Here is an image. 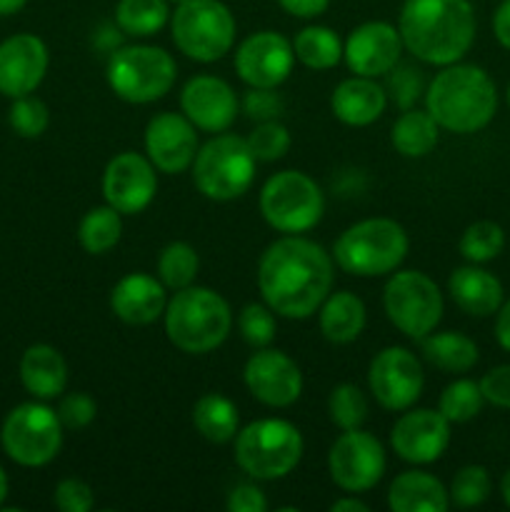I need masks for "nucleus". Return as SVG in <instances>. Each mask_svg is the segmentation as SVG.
Here are the masks:
<instances>
[{
    "label": "nucleus",
    "instance_id": "obj_5",
    "mask_svg": "<svg viewBox=\"0 0 510 512\" xmlns=\"http://www.w3.org/2000/svg\"><path fill=\"white\" fill-rule=\"evenodd\" d=\"M408 233L390 218H368L350 225L335 240V263L355 278H380L398 268L408 255Z\"/></svg>",
    "mask_w": 510,
    "mask_h": 512
},
{
    "label": "nucleus",
    "instance_id": "obj_31",
    "mask_svg": "<svg viewBox=\"0 0 510 512\" xmlns=\"http://www.w3.org/2000/svg\"><path fill=\"white\" fill-rule=\"evenodd\" d=\"M193 425L210 443H230L238 435V408L230 398L220 393H205L193 405Z\"/></svg>",
    "mask_w": 510,
    "mask_h": 512
},
{
    "label": "nucleus",
    "instance_id": "obj_6",
    "mask_svg": "<svg viewBox=\"0 0 510 512\" xmlns=\"http://www.w3.org/2000/svg\"><path fill=\"white\" fill-rule=\"evenodd\" d=\"M303 458V435L288 420L263 418L235 435V463L255 480H280Z\"/></svg>",
    "mask_w": 510,
    "mask_h": 512
},
{
    "label": "nucleus",
    "instance_id": "obj_56",
    "mask_svg": "<svg viewBox=\"0 0 510 512\" xmlns=\"http://www.w3.org/2000/svg\"><path fill=\"white\" fill-rule=\"evenodd\" d=\"M170 5H180V3H185V0H168Z\"/></svg>",
    "mask_w": 510,
    "mask_h": 512
},
{
    "label": "nucleus",
    "instance_id": "obj_38",
    "mask_svg": "<svg viewBox=\"0 0 510 512\" xmlns=\"http://www.w3.org/2000/svg\"><path fill=\"white\" fill-rule=\"evenodd\" d=\"M328 413L333 425H338L343 433L345 430H358L368 420V400L358 385L343 383L330 393Z\"/></svg>",
    "mask_w": 510,
    "mask_h": 512
},
{
    "label": "nucleus",
    "instance_id": "obj_54",
    "mask_svg": "<svg viewBox=\"0 0 510 512\" xmlns=\"http://www.w3.org/2000/svg\"><path fill=\"white\" fill-rule=\"evenodd\" d=\"M500 495H503L505 505L510 508V470L503 475V480H500Z\"/></svg>",
    "mask_w": 510,
    "mask_h": 512
},
{
    "label": "nucleus",
    "instance_id": "obj_10",
    "mask_svg": "<svg viewBox=\"0 0 510 512\" xmlns=\"http://www.w3.org/2000/svg\"><path fill=\"white\" fill-rule=\"evenodd\" d=\"M260 213L278 233H308L325 213L323 190L300 170H280L270 175L260 190Z\"/></svg>",
    "mask_w": 510,
    "mask_h": 512
},
{
    "label": "nucleus",
    "instance_id": "obj_52",
    "mask_svg": "<svg viewBox=\"0 0 510 512\" xmlns=\"http://www.w3.org/2000/svg\"><path fill=\"white\" fill-rule=\"evenodd\" d=\"M330 510L333 512H368L370 508L358 498H343V500H335V503L330 505Z\"/></svg>",
    "mask_w": 510,
    "mask_h": 512
},
{
    "label": "nucleus",
    "instance_id": "obj_22",
    "mask_svg": "<svg viewBox=\"0 0 510 512\" xmlns=\"http://www.w3.org/2000/svg\"><path fill=\"white\" fill-rule=\"evenodd\" d=\"M48 73V48L38 35L20 33L0 43V93L30 95Z\"/></svg>",
    "mask_w": 510,
    "mask_h": 512
},
{
    "label": "nucleus",
    "instance_id": "obj_28",
    "mask_svg": "<svg viewBox=\"0 0 510 512\" xmlns=\"http://www.w3.org/2000/svg\"><path fill=\"white\" fill-rule=\"evenodd\" d=\"M318 323L320 333L325 340L335 345H348L355 338H360L365 328V305L358 295L348 293H333L330 290L328 298L318 308Z\"/></svg>",
    "mask_w": 510,
    "mask_h": 512
},
{
    "label": "nucleus",
    "instance_id": "obj_35",
    "mask_svg": "<svg viewBox=\"0 0 510 512\" xmlns=\"http://www.w3.org/2000/svg\"><path fill=\"white\" fill-rule=\"evenodd\" d=\"M200 258L195 253L193 245L175 240V243L165 245L163 253L158 258V280L168 290H183L195 283L198 278Z\"/></svg>",
    "mask_w": 510,
    "mask_h": 512
},
{
    "label": "nucleus",
    "instance_id": "obj_53",
    "mask_svg": "<svg viewBox=\"0 0 510 512\" xmlns=\"http://www.w3.org/2000/svg\"><path fill=\"white\" fill-rule=\"evenodd\" d=\"M28 0H0V15H15L25 8Z\"/></svg>",
    "mask_w": 510,
    "mask_h": 512
},
{
    "label": "nucleus",
    "instance_id": "obj_55",
    "mask_svg": "<svg viewBox=\"0 0 510 512\" xmlns=\"http://www.w3.org/2000/svg\"><path fill=\"white\" fill-rule=\"evenodd\" d=\"M5 498H8V475L0 468V505L5 503Z\"/></svg>",
    "mask_w": 510,
    "mask_h": 512
},
{
    "label": "nucleus",
    "instance_id": "obj_40",
    "mask_svg": "<svg viewBox=\"0 0 510 512\" xmlns=\"http://www.w3.org/2000/svg\"><path fill=\"white\" fill-rule=\"evenodd\" d=\"M10 128L20 135V138H40L50 125V110L43 100L30 98V95H20L15 98L13 108H10Z\"/></svg>",
    "mask_w": 510,
    "mask_h": 512
},
{
    "label": "nucleus",
    "instance_id": "obj_20",
    "mask_svg": "<svg viewBox=\"0 0 510 512\" xmlns=\"http://www.w3.org/2000/svg\"><path fill=\"white\" fill-rule=\"evenodd\" d=\"M145 153L155 170L178 175L193 168L198 153V133L185 115L160 113L145 128Z\"/></svg>",
    "mask_w": 510,
    "mask_h": 512
},
{
    "label": "nucleus",
    "instance_id": "obj_23",
    "mask_svg": "<svg viewBox=\"0 0 510 512\" xmlns=\"http://www.w3.org/2000/svg\"><path fill=\"white\" fill-rule=\"evenodd\" d=\"M165 285L148 273H130L115 283L110 310L125 325H150L165 313Z\"/></svg>",
    "mask_w": 510,
    "mask_h": 512
},
{
    "label": "nucleus",
    "instance_id": "obj_11",
    "mask_svg": "<svg viewBox=\"0 0 510 512\" xmlns=\"http://www.w3.org/2000/svg\"><path fill=\"white\" fill-rule=\"evenodd\" d=\"M383 308L405 338L423 340L443 318V293L420 270H400L385 285Z\"/></svg>",
    "mask_w": 510,
    "mask_h": 512
},
{
    "label": "nucleus",
    "instance_id": "obj_27",
    "mask_svg": "<svg viewBox=\"0 0 510 512\" xmlns=\"http://www.w3.org/2000/svg\"><path fill=\"white\" fill-rule=\"evenodd\" d=\"M388 508L393 512H445L450 508V495L433 475L408 470L390 483Z\"/></svg>",
    "mask_w": 510,
    "mask_h": 512
},
{
    "label": "nucleus",
    "instance_id": "obj_33",
    "mask_svg": "<svg viewBox=\"0 0 510 512\" xmlns=\"http://www.w3.org/2000/svg\"><path fill=\"white\" fill-rule=\"evenodd\" d=\"M170 20L168 0H118L115 25L133 38H150Z\"/></svg>",
    "mask_w": 510,
    "mask_h": 512
},
{
    "label": "nucleus",
    "instance_id": "obj_32",
    "mask_svg": "<svg viewBox=\"0 0 510 512\" xmlns=\"http://www.w3.org/2000/svg\"><path fill=\"white\" fill-rule=\"evenodd\" d=\"M293 53L305 68L330 70L343 60V43L335 30L325 25H308L295 35Z\"/></svg>",
    "mask_w": 510,
    "mask_h": 512
},
{
    "label": "nucleus",
    "instance_id": "obj_26",
    "mask_svg": "<svg viewBox=\"0 0 510 512\" xmlns=\"http://www.w3.org/2000/svg\"><path fill=\"white\" fill-rule=\"evenodd\" d=\"M20 380L30 395L40 400H53L63 395L68 385V365L53 345H30L20 358Z\"/></svg>",
    "mask_w": 510,
    "mask_h": 512
},
{
    "label": "nucleus",
    "instance_id": "obj_49",
    "mask_svg": "<svg viewBox=\"0 0 510 512\" xmlns=\"http://www.w3.org/2000/svg\"><path fill=\"white\" fill-rule=\"evenodd\" d=\"M280 8L285 10L288 15L300 20H310V18H318L328 10L330 0H278Z\"/></svg>",
    "mask_w": 510,
    "mask_h": 512
},
{
    "label": "nucleus",
    "instance_id": "obj_8",
    "mask_svg": "<svg viewBox=\"0 0 510 512\" xmlns=\"http://www.w3.org/2000/svg\"><path fill=\"white\" fill-rule=\"evenodd\" d=\"M255 155L248 140L238 135H215L203 148H198L193 160L195 188L210 200H235L253 185Z\"/></svg>",
    "mask_w": 510,
    "mask_h": 512
},
{
    "label": "nucleus",
    "instance_id": "obj_13",
    "mask_svg": "<svg viewBox=\"0 0 510 512\" xmlns=\"http://www.w3.org/2000/svg\"><path fill=\"white\" fill-rule=\"evenodd\" d=\"M385 450L375 435L363 430H345L328 453L333 483L345 493H368L385 475Z\"/></svg>",
    "mask_w": 510,
    "mask_h": 512
},
{
    "label": "nucleus",
    "instance_id": "obj_14",
    "mask_svg": "<svg viewBox=\"0 0 510 512\" xmlns=\"http://www.w3.org/2000/svg\"><path fill=\"white\" fill-rule=\"evenodd\" d=\"M423 385V365L413 350L393 345V348L380 350L370 363L368 388L385 410H393V413L410 410L418 403Z\"/></svg>",
    "mask_w": 510,
    "mask_h": 512
},
{
    "label": "nucleus",
    "instance_id": "obj_12",
    "mask_svg": "<svg viewBox=\"0 0 510 512\" xmlns=\"http://www.w3.org/2000/svg\"><path fill=\"white\" fill-rule=\"evenodd\" d=\"M0 443L8 458L23 468H43L60 453L63 423L48 405L23 403L5 418Z\"/></svg>",
    "mask_w": 510,
    "mask_h": 512
},
{
    "label": "nucleus",
    "instance_id": "obj_9",
    "mask_svg": "<svg viewBox=\"0 0 510 512\" xmlns=\"http://www.w3.org/2000/svg\"><path fill=\"white\" fill-rule=\"evenodd\" d=\"M175 48L198 63H215L235 43V18L220 0H185L170 15Z\"/></svg>",
    "mask_w": 510,
    "mask_h": 512
},
{
    "label": "nucleus",
    "instance_id": "obj_34",
    "mask_svg": "<svg viewBox=\"0 0 510 512\" xmlns=\"http://www.w3.org/2000/svg\"><path fill=\"white\" fill-rule=\"evenodd\" d=\"M120 233H123V220L115 208L108 203L88 210L78 225V240L85 253L103 255L118 245Z\"/></svg>",
    "mask_w": 510,
    "mask_h": 512
},
{
    "label": "nucleus",
    "instance_id": "obj_30",
    "mask_svg": "<svg viewBox=\"0 0 510 512\" xmlns=\"http://www.w3.org/2000/svg\"><path fill=\"white\" fill-rule=\"evenodd\" d=\"M438 130L433 115L428 110L408 108L403 110L390 130V143L403 158H425L438 145Z\"/></svg>",
    "mask_w": 510,
    "mask_h": 512
},
{
    "label": "nucleus",
    "instance_id": "obj_21",
    "mask_svg": "<svg viewBox=\"0 0 510 512\" xmlns=\"http://www.w3.org/2000/svg\"><path fill=\"white\" fill-rule=\"evenodd\" d=\"M235 90L215 75H195L180 93V110L185 118L205 133H225L238 118Z\"/></svg>",
    "mask_w": 510,
    "mask_h": 512
},
{
    "label": "nucleus",
    "instance_id": "obj_37",
    "mask_svg": "<svg viewBox=\"0 0 510 512\" xmlns=\"http://www.w3.org/2000/svg\"><path fill=\"white\" fill-rule=\"evenodd\" d=\"M483 403L485 398L480 393V385L475 380L460 378L443 390L438 410L450 423H468L483 410Z\"/></svg>",
    "mask_w": 510,
    "mask_h": 512
},
{
    "label": "nucleus",
    "instance_id": "obj_19",
    "mask_svg": "<svg viewBox=\"0 0 510 512\" xmlns=\"http://www.w3.org/2000/svg\"><path fill=\"white\" fill-rule=\"evenodd\" d=\"M400 53H403L400 30L385 20L358 25L343 45V58L350 73L365 75V78L388 75L400 63Z\"/></svg>",
    "mask_w": 510,
    "mask_h": 512
},
{
    "label": "nucleus",
    "instance_id": "obj_4",
    "mask_svg": "<svg viewBox=\"0 0 510 512\" xmlns=\"http://www.w3.org/2000/svg\"><path fill=\"white\" fill-rule=\"evenodd\" d=\"M165 335L178 350L205 355L220 348L233 328L228 300L210 288L188 285L165 305Z\"/></svg>",
    "mask_w": 510,
    "mask_h": 512
},
{
    "label": "nucleus",
    "instance_id": "obj_51",
    "mask_svg": "<svg viewBox=\"0 0 510 512\" xmlns=\"http://www.w3.org/2000/svg\"><path fill=\"white\" fill-rule=\"evenodd\" d=\"M495 338H498L500 348L510 353V300H505L498 310V318H495Z\"/></svg>",
    "mask_w": 510,
    "mask_h": 512
},
{
    "label": "nucleus",
    "instance_id": "obj_45",
    "mask_svg": "<svg viewBox=\"0 0 510 512\" xmlns=\"http://www.w3.org/2000/svg\"><path fill=\"white\" fill-rule=\"evenodd\" d=\"M283 108V98L275 93V88H250L243 98V113L255 123L278 120Z\"/></svg>",
    "mask_w": 510,
    "mask_h": 512
},
{
    "label": "nucleus",
    "instance_id": "obj_3",
    "mask_svg": "<svg viewBox=\"0 0 510 512\" xmlns=\"http://www.w3.org/2000/svg\"><path fill=\"white\" fill-rule=\"evenodd\" d=\"M425 110L450 133H478L495 118L498 90L478 65H445L425 88Z\"/></svg>",
    "mask_w": 510,
    "mask_h": 512
},
{
    "label": "nucleus",
    "instance_id": "obj_25",
    "mask_svg": "<svg viewBox=\"0 0 510 512\" xmlns=\"http://www.w3.org/2000/svg\"><path fill=\"white\" fill-rule=\"evenodd\" d=\"M448 293L453 303L473 318H488L495 315L503 305V285L488 270L478 265H463L453 270L448 280Z\"/></svg>",
    "mask_w": 510,
    "mask_h": 512
},
{
    "label": "nucleus",
    "instance_id": "obj_1",
    "mask_svg": "<svg viewBox=\"0 0 510 512\" xmlns=\"http://www.w3.org/2000/svg\"><path fill=\"white\" fill-rule=\"evenodd\" d=\"M258 290L273 313L310 318L333 290V258L313 240L285 235L260 258Z\"/></svg>",
    "mask_w": 510,
    "mask_h": 512
},
{
    "label": "nucleus",
    "instance_id": "obj_17",
    "mask_svg": "<svg viewBox=\"0 0 510 512\" xmlns=\"http://www.w3.org/2000/svg\"><path fill=\"white\" fill-rule=\"evenodd\" d=\"M243 380L250 395L268 408H288L303 393V373L295 360L273 348H258L250 355Z\"/></svg>",
    "mask_w": 510,
    "mask_h": 512
},
{
    "label": "nucleus",
    "instance_id": "obj_29",
    "mask_svg": "<svg viewBox=\"0 0 510 512\" xmlns=\"http://www.w3.org/2000/svg\"><path fill=\"white\" fill-rule=\"evenodd\" d=\"M420 353L443 373H468L478 363V345L463 333H430L420 340Z\"/></svg>",
    "mask_w": 510,
    "mask_h": 512
},
{
    "label": "nucleus",
    "instance_id": "obj_39",
    "mask_svg": "<svg viewBox=\"0 0 510 512\" xmlns=\"http://www.w3.org/2000/svg\"><path fill=\"white\" fill-rule=\"evenodd\" d=\"M450 503L458 508H478L490 495V475L483 465H465L450 483Z\"/></svg>",
    "mask_w": 510,
    "mask_h": 512
},
{
    "label": "nucleus",
    "instance_id": "obj_7",
    "mask_svg": "<svg viewBox=\"0 0 510 512\" xmlns=\"http://www.w3.org/2000/svg\"><path fill=\"white\" fill-rule=\"evenodd\" d=\"M178 78L173 55L155 45H120L108 58V85L125 103H155Z\"/></svg>",
    "mask_w": 510,
    "mask_h": 512
},
{
    "label": "nucleus",
    "instance_id": "obj_36",
    "mask_svg": "<svg viewBox=\"0 0 510 512\" xmlns=\"http://www.w3.org/2000/svg\"><path fill=\"white\" fill-rule=\"evenodd\" d=\"M505 248V233L498 223L493 220H478V223L468 225L460 238V255L468 263H490L498 258Z\"/></svg>",
    "mask_w": 510,
    "mask_h": 512
},
{
    "label": "nucleus",
    "instance_id": "obj_16",
    "mask_svg": "<svg viewBox=\"0 0 510 512\" xmlns=\"http://www.w3.org/2000/svg\"><path fill=\"white\" fill-rule=\"evenodd\" d=\"M158 193L155 165L140 153H120L105 165L103 198L120 215H138Z\"/></svg>",
    "mask_w": 510,
    "mask_h": 512
},
{
    "label": "nucleus",
    "instance_id": "obj_24",
    "mask_svg": "<svg viewBox=\"0 0 510 512\" xmlns=\"http://www.w3.org/2000/svg\"><path fill=\"white\" fill-rule=\"evenodd\" d=\"M385 105H388L385 88L375 83V78H365V75L343 80L330 95V108L335 118L353 128L375 123L385 113Z\"/></svg>",
    "mask_w": 510,
    "mask_h": 512
},
{
    "label": "nucleus",
    "instance_id": "obj_47",
    "mask_svg": "<svg viewBox=\"0 0 510 512\" xmlns=\"http://www.w3.org/2000/svg\"><path fill=\"white\" fill-rule=\"evenodd\" d=\"M480 393L495 408H510V365H498L480 378Z\"/></svg>",
    "mask_w": 510,
    "mask_h": 512
},
{
    "label": "nucleus",
    "instance_id": "obj_18",
    "mask_svg": "<svg viewBox=\"0 0 510 512\" xmlns=\"http://www.w3.org/2000/svg\"><path fill=\"white\" fill-rule=\"evenodd\" d=\"M390 445L405 463H435L450 445V420L440 410H410L390 430Z\"/></svg>",
    "mask_w": 510,
    "mask_h": 512
},
{
    "label": "nucleus",
    "instance_id": "obj_41",
    "mask_svg": "<svg viewBox=\"0 0 510 512\" xmlns=\"http://www.w3.org/2000/svg\"><path fill=\"white\" fill-rule=\"evenodd\" d=\"M245 140H248L255 160H263V163L280 160L290 150V133L280 120H265V123H258L253 128V133Z\"/></svg>",
    "mask_w": 510,
    "mask_h": 512
},
{
    "label": "nucleus",
    "instance_id": "obj_44",
    "mask_svg": "<svg viewBox=\"0 0 510 512\" xmlns=\"http://www.w3.org/2000/svg\"><path fill=\"white\" fill-rule=\"evenodd\" d=\"M55 413H58L63 428L83 430L95 420V415H98V405H95V400L90 398L88 393H70L60 400Z\"/></svg>",
    "mask_w": 510,
    "mask_h": 512
},
{
    "label": "nucleus",
    "instance_id": "obj_50",
    "mask_svg": "<svg viewBox=\"0 0 510 512\" xmlns=\"http://www.w3.org/2000/svg\"><path fill=\"white\" fill-rule=\"evenodd\" d=\"M493 33L505 50H510V0H503L493 15Z\"/></svg>",
    "mask_w": 510,
    "mask_h": 512
},
{
    "label": "nucleus",
    "instance_id": "obj_57",
    "mask_svg": "<svg viewBox=\"0 0 510 512\" xmlns=\"http://www.w3.org/2000/svg\"><path fill=\"white\" fill-rule=\"evenodd\" d=\"M508 105H510V85H508Z\"/></svg>",
    "mask_w": 510,
    "mask_h": 512
},
{
    "label": "nucleus",
    "instance_id": "obj_15",
    "mask_svg": "<svg viewBox=\"0 0 510 512\" xmlns=\"http://www.w3.org/2000/svg\"><path fill=\"white\" fill-rule=\"evenodd\" d=\"M293 63V43L275 30H260L235 50V73L250 88H278L293 73Z\"/></svg>",
    "mask_w": 510,
    "mask_h": 512
},
{
    "label": "nucleus",
    "instance_id": "obj_46",
    "mask_svg": "<svg viewBox=\"0 0 510 512\" xmlns=\"http://www.w3.org/2000/svg\"><path fill=\"white\" fill-rule=\"evenodd\" d=\"M55 508L63 512H90L95 505L93 488L78 478H65L60 480L55 488Z\"/></svg>",
    "mask_w": 510,
    "mask_h": 512
},
{
    "label": "nucleus",
    "instance_id": "obj_48",
    "mask_svg": "<svg viewBox=\"0 0 510 512\" xmlns=\"http://www.w3.org/2000/svg\"><path fill=\"white\" fill-rule=\"evenodd\" d=\"M228 510L230 512H265L268 510V500H265L263 490L258 485H235L228 493Z\"/></svg>",
    "mask_w": 510,
    "mask_h": 512
},
{
    "label": "nucleus",
    "instance_id": "obj_2",
    "mask_svg": "<svg viewBox=\"0 0 510 512\" xmlns=\"http://www.w3.org/2000/svg\"><path fill=\"white\" fill-rule=\"evenodd\" d=\"M403 48L430 65H453L475 40L468 0H405L398 20Z\"/></svg>",
    "mask_w": 510,
    "mask_h": 512
},
{
    "label": "nucleus",
    "instance_id": "obj_42",
    "mask_svg": "<svg viewBox=\"0 0 510 512\" xmlns=\"http://www.w3.org/2000/svg\"><path fill=\"white\" fill-rule=\"evenodd\" d=\"M385 93L390 95V100L400 110L415 108L418 98L425 93L423 70L410 63H398L388 73V88H385Z\"/></svg>",
    "mask_w": 510,
    "mask_h": 512
},
{
    "label": "nucleus",
    "instance_id": "obj_43",
    "mask_svg": "<svg viewBox=\"0 0 510 512\" xmlns=\"http://www.w3.org/2000/svg\"><path fill=\"white\" fill-rule=\"evenodd\" d=\"M238 330L250 348H268L275 338V318L268 305L250 303L240 310Z\"/></svg>",
    "mask_w": 510,
    "mask_h": 512
}]
</instances>
